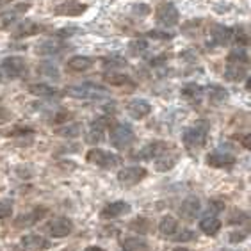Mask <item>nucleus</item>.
<instances>
[{
	"mask_svg": "<svg viewBox=\"0 0 251 251\" xmlns=\"http://www.w3.org/2000/svg\"><path fill=\"white\" fill-rule=\"evenodd\" d=\"M66 95L77 100H101L107 98L109 93L101 86L97 84H80V86H70L66 87Z\"/></svg>",
	"mask_w": 251,
	"mask_h": 251,
	"instance_id": "nucleus-1",
	"label": "nucleus"
},
{
	"mask_svg": "<svg viewBox=\"0 0 251 251\" xmlns=\"http://www.w3.org/2000/svg\"><path fill=\"white\" fill-rule=\"evenodd\" d=\"M87 162H91V164L98 166V168H103V169H112L116 168L120 164V157L111 151H105V150H98V148H91V150L87 151L86 155Z\"/></svg>",
	"mask_w": 251,
	"mask_h": 251,
	"instance_id": "nucleus-2",
	"label": "nucleus"
},
{
	"mask_svg": "<svg viewBox=\"0 0 251 251\" xmlns=\"http://www.w3.org/2000/svg\"><path fill=\"white\" fill-rule=\"evenodd\" d=\"M134 139H135V134H134V130H132V126H128V125L120 123V125H116L111 130V145L114 146V148H118V150L128 148V146L134 143Z\"/></svg>",
	"mask_w": 251,
	"mask_h": 251,
	"instance_id": "nucleus-3",
	"label": "nucleus"
},
{
	"mask_svg": "<svg viewBox=\"0 0 251 251\" xmlns=\"http://www.w3.org/2000/svg\"><path fill=\"white\" fill-rule=\"evenodd\" d=\"M157 24L162 25V27H175V25L178 24V9L175 7V4L171 2H166V4H160L157 7Z\"/></svg>",
	"mask_w": 251,
	"mask_h": 251,
	"instance_id": "nucleus-4",
	"label": "nucleus"
},
{
	"mask_svg": "<svg viewBox=\"0 0 251 251\" xmlns=\"http://www.w3.org/2000/svg\"><path fill=\"white\" fill-rule=\"evenodd\" d=\"M182 139H184V145L187 148H200V146L205 145V141H207V126L203 125H196V126H191L187 130L184 132L182 135Z\"/></svg>",
	"mask_w": 251,
	"mask_h": 251,
	"instance_id": "nucleus-5",
	"label": "nucleus"
},
{
	"mask_svg": "<svg viewBox=\"0 0 251 251\" xmlns=\"http://www.w3.org/2000/svg\"><path fill=\"white\" fill-rule=\"evenodd\" d=\"M146 175H148V171H146L145 168H141V166H130V168L121 169L120 173H118V182H120L121 185H125V187H130V185L139 184Z\"/></svg>",
	"mask_w": 251,
	"mask_h": 251,
	"instance_id": "nucleus-6",
	"label": "nucleus"
},
{
	"mask_svg": "<svg viewBox=\"0 0 251 251\" xmlns=\"http://www.w3.org/2000/svg\"><path fill=\"white\" fill-rule=\"evenodd\" d=\"M2 70L7 77L11 78H20L27 72V63H25L24 57L20 55H11V57H5L2 61Z\"/></svg>",
	"mask_w": 251,
	"mask_h": 251,
	"instance_id": "nucleus-7",
	"label": "nucleus"
},
{
	"mask_svg": "<svg viewBox=\"0 0 251 251\" xmlns=\"http://www.w3.org/2000/svg\"><path fill=\"white\" fill-rule=\"evenodd\" d=\"M166 151H168V145L164 141H153V143H148L146 146H143L135 153V159H157L159 155L166 153Z\"/></svg>",
	"mask_w": 251,
	"mask_h": 251,
	"instance_id": "nucleus-8",
	"label": "nucleus"
},
{
	"mask_svg": "<svg viewBox=\"0 0 251 251\" xmlns=\"http://www.w3.org/2000/svg\"><path fill=\"white\" fill-rule=\"evenodd\" d=\"M130 212V205L126 201H112L109 205L103 207V210L100 212L101 219H116L120 216H125V214Z\"/></svg>",
	"mask_w": 251,
	"mask_h": 251,
	"instance_id": "nucleus-9",
	"label": "nucleus"
},
{
	"mask_svg": "<svg viewBox=\"0 0 251 251\" xmlns=\"http://www.w3.org/2000/svg\"><path fill=\"white\" fill-rule=\"evenodd\" d=\"M126 112L130 114V118L134 120H143L151 112V105L148 100H143V98H135L132 100L128 105H126Z\"/></svg>",
	"mask_w": 251,
	"mask_h": 251,
	"instance_id": "nucleus-10",
	"label": "nucleus"
},
{
	"mask_svg": "<svg viewBox=\"0 0 251 251\" xmlns=\"http://www.w3.org/2000/svg\"><path fill=\"white\" fill-rule=\"evenodd\" d=\"M49 232L52 237H66L73 232V223L68 218H57L49 223Z\"/></svg>",
	"mask_w": 251,
	"mask_h": 251,
	"instance_id": "nucleus-11",
	"label": "nucleus"
},
{
	"mask_svg": "<svg viewBox=\"0 0 251 251\" xmlns=\"http://www.w3.org/2000/svg\"><path fill=\"white\" fill-rule=\"evenodd\" d=\"M200 210H201V205H200V200L196 198V196H191V198L184 200V201H182V207L178 208L180 218L185 219V221H193Z\"/></svg>",
	"mask_w": 251,
	"mask_h": 251,
	"instance_id": "nucleus-12",
	"label": "nucleus"
},
{
	"mask_svg": "<svg viewBox=\"0 0 251 251\" xmlns=\"http://www.w3.org/2000/svg\"><path fill=\"white\" fill-rule=\"evenodd\" d=\"M22 246H24L25 250H30V251H41V250L50 248V242L41 235L29 233V235L22 237Z\"/></svg>",
	"mask_w": 251,
	"mask_h": 251,
	"instance_id": "nucleus-13",
	"label": "nucleus"
},
{
	"mask_svg": "<svg viewBox=\"0 0 251 251\" xmlns=\"http://www.w3.org/2000/svg\"><path fill=\"white\" fill-rule=\"evenodd\" d=\"M207 164L212 168H232L235 164V157L230 153H223V151H216L207 157Z\"/></svg>",
	"mask_w": 251,
	"mask_h": 251,
	"instance_id": "nucleus-14",
	"label": "nucleus"
},
{
	"mask_svg": "<svg viewBox=\"0 0 251 251\" xmlns=\"http://www.w3.org/2000/svg\"><path fill=\"white\" fill-rule=\"evenodd\" d=\"M45 214H47V208H34L32 212L29 214H22L18 219L15 221V225L18 228H27V226H32V225H36V223L39 221V219L43 218Z\"/></svg>",
	"mask_w": 251,
	"mask_h": 251,
	"instance_id": "nucleus-15",
	"label": "nucleus"
},
{
	"mask_svg": "<svg viewBox=\"0 0 251 251\" xmlns=\"http://www.w3.org/2000/svg\"><path fill=\"white\" fill-rule=\"evenodd\" d=\"M225 77H226L228 80H232V82H241V80H244V78L248 77L246 64L230 63L226 68V72H225Z\"/></svg>",
	"mask_w": 251,
	"mask_h": 251,
	"instance_id": "nucleus-16",
	"label": "nucleus"
},
{
	"mask_svg": "<svg viewBox=\"0 0 251 251\" xmlns=\"http://www.w3.org/2000/svg\"><path fill=\"white\" fill-rule=\"evenodd\" d=\"M103 128H105L103 118L93 121L91 128H89V132H87V135H86L87 143H89V145H98V143H101V139H103Z\"/></svg>",
	"mask_w": 251,
	"mask_h": 251,
	"instance_id": "nucleus-17",
	"label": "nucleus"
},
{
	"mask_svg": "<svg viewBox=\"0 0 251 251\" xmlns=\"http://www.w3.org/2000/svg\"><path fill=\"white\" fill-rule=\"evenodd\" d=\"M121 248L125 251H150V246L141 237H126L121 241Z\"/></svg>",
	"mask_w": 251,
	"mask_h": 251,
	"instance_id": "nucleus-18",
	"label": "nucleus"
},
{
	"mask_svg": "<svg viewBox=\"0 0 251 251\" xmlns=\"http://www.w3.org/2000/svg\"><path fill=\"white\" fill-rule=\"evenodd\" d=\"M93 66V59L86 57V55H73L70 61H68V70L72 72H87L89 68Z\"/></svg>",
	"mask_w": 251,
	"mask_h": 251,
	"instance_id": "nucleus-19",
	"label": "nucleus"
},
{
	"mask_svg": "<svg viewBox=\"0 0 251 251\" xmlns=\"http://www.w3.org/2000/svg\"><path fill=\"white\" fill-rule=\"evenodd\" d=\"M86 11V5L78 4V2H66V4H61L55 9V15H63V16H78Z\"/></svg>",
	"mask_w": 251,
	"mask_h": 251,
	"instance_id": "nucleus-20",
	"label": "nucleus"
},
{
	"mask_svg": "<svg viewBox=\"0 0 251 251\" xmlns=\"http://www.w3.org/2000/svg\"><path fill=\"white\" fill-rule=\"evenodd\" d=\"M221 221H219L216 216H207V218H203L200 221V230L203 233H207V235H216V233L221 230Z\"/></svg>",
	"mask_w": 251,
	"mask_h": 251,
	"instance_id": "nucleus-21",
	"label": "nucleus"
},
{
	"mask_svg": "<svg viewBox=\"0 0 251 251\" xmlns=\"http://www.w3.org/2000/svg\"><path fill=\"white\" fill-rule=\"evenodd\" d=\"M159 232L164 237H171L173 239L175 233L178 232V223H176V219L173 216H164L159 223Z\"/></svg>",
	"mask_w": 251,
	"mask_h": 251,
	"instance_id": "nucleus-22",
	"label": "nucleus"
},
{
	"mask_svg": "<svg viewBox=\"0 0 251 251\" xmlns=\"http://www.w3.org/2000/svg\"><path fill=\"white\" fill-rule=\"evenodd\" d=\"M232 29H228V27H221V25H216L210 34V38L216 45H228L230 43V39H232Z\"/></svg>",
	"mask_w": 251,
	"mask_h": 251,
	"instance_id": "nucleus-23",
	"label": "nucleus"
},
{
	"mask_svg": "<svg viewBox=\"0 0 251 251\" xmlns=\"http://www.w3.org/2000/svg\"><path fill=\"white\" fill-rule=\"evenodd\" d=\"M64 50V45L59 43V41H53V39H49V41H43V43L38 45V53L41 55H57Z\"/></svg>",
	"mask_w": 251,
	"mask_h": 251,
	"instance_id": "nucleus-24",
	"label": "nucleus"
},
{
	"mask_svg": "<svg viewBox=\"0 0 251 251\" xmlns=\"http://www.w3.org/2000/svg\"><path fill=\"white\" fill-rule=\"evenodd\" d=\"M39 32H41V25L27 20V22L18 25V29L15 30V36L16 38H25V36H34V34H39Z\"/></svg>",
	"mask_w": 251,
	"mask_h": 251,
	"instance_id": "nucleus-25",
	"label": "nucleus"
},
{
	"mask_svg": "<svg viewBox=\"0 0 251 251\" xmlns=\"http://www.w3.org/2000/svg\"><path fill=\"white\" fill-rule=\"evenodd\" d=\"M176 160H178V155L173 153V155H159L157 157V162H155V168L159 169V171H168L171 169L175 164H176Z\"/></svg>",
	"mask_w": 251,
	"mask_h": 251,
	"instance_id": "nucleus-26",
	"label": "nucleus"
},
{
	"mask_svg": "<svg viewBox=\"0 0 251 251\" xmlns=\"http://www.w3.org/2000/svg\"><path fill=\"white\" fill-rule=\"evenodd\" d=\"M29 93H32L36 97H53L57 93V89L49 86V84H30Z\"/></svg>",
	"mask_w": 251,
	"mask_h": 251,
	"instance_id": "nucleus-27",
	"label": "nucleus"
},
{
	"mask_svg": "<svg viewBox=\"0 0 251 251\" xmlns=\"http://www.w3.org/2000/svg\"><path fill=\"white\" fill-rule=\"evenodd\" d=\"M27 9H29V4H16V5H13L9 11H5L4 15H0V20H2V22H9V20H15L16 16L24 15Z\"/></svg>",
	"mask_w": 251,
	"mask_h": 251,
	"instance_id": "nucleus-28",
	"label": "nucleus"
},
{
	"mask_svg": "<svg viewBox=\"0 0 251 251\" xmlns=\"http://www.w3.org/2000/svg\"><path fill=\"white\" fill-rule=\"evenodd\" d=\"M82 134V125L80 123H70V125L57 128V135H64V137H75V135Z\"/></svg>",
	"mask_w": 251,
	"mask_h": 251,
	"instance_id": "nucleus-29",
	"label": "nucleus"
},
{
	"mask_svg": "<svg viewBox=\"0 0 251 251\" xmlns=\"http://www.w3.org/2000/svg\"><path fill=\"white\" fill-rule=\"evenodd\" d=\"M105 82L111 84V86H125L126 82H128V77L126 75H123V73H107L105 75Z\"/></svg>",
	"mask_w": 251,
	"mask_h": 251,
	"instance_id": "nucleus-30",
	"label": "nucleus"
},
{
	"mask_svg": "<svg viewBox=\"0 0 251 251\" xmlns=\"http://www.w3.org/2000/svg\"><path fill=\"white\" fill-rule=\"evenodd\" d=\"M248 53L244 52L242 49H237L230 53V57H228V63H239V64H248Z\"/></svg>",
	"mask_w": 251,
	"mask_h": 251,
	"instance_id": "nucleus-31",
	"label": "nucleus"
},
{
	"mask_svg": "<svg viewBox=\"0 0 251 251\" xmlns=\"http://www.w3.org/2000/svg\"><path fill=\"white\" fill-rule=\"evenodd\" d=\"M208 97H210V100L212 101H223V100H226L228 97V93L223 89V87H210V91H208Z\"/></svg>",
	"mask_w": 251,
	"mask_h": 251,
	"instance_id": "nucleus-32",
	"label": "nucleus"
},
{
	"mask_svg": "<svg viewBox=\"0 0 251 251\" xmlns=\"http://www.w3.org/2000/svg\"><path fill=\"white\" fill-rule=\"evenodd\" d=\"M13 214V201L9 200H0V219H7Z\"/></svg>",
	"mask_w": 251,
	"mask_h": 251,
	"instance_id": "nucleus-33",
	"label": "nucleus"
},
{
	"mask_svg": "<svg viewBox=\"0 0 251 251\" xmlns=\"http://www.w3.org/2000/svg\"><path fill=\"white\" fill-rule=\"evenodd\" d=\"M130 49L134 53H143V52H146V49H148V43H146L145 39H135V41L130 43Z\"/></svg>",
	"mask_w": 251,
	"mask_h": 251,
	"instance_id": "nucleus-34",
	"label": "nucleus"
},
{
	"mask_svg": "<svg viewBox=\"0 0 251 251\" xmlns=\"http://www.w3.org/2000/svg\"><path fill=\"white\" fill-rule=\"evenodd\" d=\"M182 95H184V97H200V95H201V87L196 86V84L185 86L184 89H182Z\"/></svg>",
	"mask_w": 251,
	"mask_h": 251,
	"instance_id": "nucleus-35",
	"label": "nucleus"
},
{
	"mask_svg": "<svg viewBox=\"0 0 251 251\" xmlns=\"http://www.w3.org/2000/svg\"><path fill=\"white\" fill-rule=\"evenodd\" d=\"M148 226H150V225H148V219H146V218H137L130 225V228H134V230H139V232H146V230H148Z\"/></svg>",
	"mask_w": 251,
	"mask_h": 251,
	"instance_id": "nucleus-36",
	"label": "nucleus"
},
{
	"mask_svg": "<svg viewBox=\"0 0 251 251\" xmlns=\"http://www.w3.org/2000/svg\"><path fill=\"white\" fill-rule=\"evenodd\" d=\"M176 233H178V235H175L173 239L178 242H187L194 239V232H191V230H182V232H176Z\"/></svg>",
	"mask_w": 251,
	"mask_h": 251,
	"instance_id": "nucleus-37",
	"label": "nucleus"
},
{
	"mask_svg": "<svg viewBox=\"0 0 251 251\" xmlns=\"http://www.w3.org/2000/svg\"><path fill=\"white\" fill-rule=\"evenodd\" d=\"M39 72L45 73L47 77H52V78H59V72L55 66H41L39 68Z\"/></svg>",
	"mask_w": 251,
	"mask_h": 251,
	"instance_id": "nucleus-38",
	"label": "nucleus"
},
{
	"mask_svg": "<svg viewBox=\"0 0 251 251\" xmlns=\"http://www.w3.org/2000/svg\"><path fill=\"white\" fill-rule=\"evenodd\" d=\"M235 38H237V43H239V47H246V45L250 43V36H248V32L237 30Z\"/></svg>",
	"mask_w": 251,
	"mask_h": 251,
	"instance_id": "nucleus-39",
	"label": "nucleus"
},
{
	"mask_svg": "<svg viewBox=\"0 0 251 251\" xmlns=\"http://www.w3.org/2000/svg\"><path fill=\"white\" fill-rule=\"evenodd\" d=\"M146 36H148V38H151V39H169V38H171V34L162 32V30H150Z\"/></svg>",
	"mask_w": 251,
	"mask_h": 251,
	"instance_id": "nucleus-40",
	"label": "nucleus"
},
{
	"mask_svg": "<svg viewBox=\"0 0 251 251\" xmlns=\"http://www.w3.org/2000/svg\"><path fill=\"white\" fill-rule=\"evenodd\" d=\"M73 32H80V30L75 29V27H70V29H61V30H57L59 36H73Z\"/></svg>",
	"mask_w": 251,
	"mask_h": 251,
	"instance_id": "nucleus-41",
	"label": "nucleus"
},
{
	"mask_svg": "<svg viewBox=\"0 0 251 251\" xmlns=\"http://www.w3.org/2000/svg\"><path fill=\"white\" fill-rule=\"evenodd\" d=\"M7 120H11L9 111H5V109H2V107H0V123H5Z\"/></svg>",
	"mask_w": 251,
	"mask_h": 251,
	"instance_id": "nucleus-42",
	"label": "nucleus"
},
{
	"mask_svg": "<svg viewBox=\"0 0 251 251\" xmlns=\"http://www.w3.org/2000/svg\"><path fill=\"white\" fill-rule=\"evenodd\" d=\"M210 208H212L214 212H221L223 208H225V205L221 201H210Z\"/></svg>",
	"mask_w": 251,
	"mask_h": 251,
	"instance_id": "nucleus-43",
	"label": "nucleus"
},
{
	"mask_svg": "<svg viewBox=\"0 0 251 251\" xmlns=\"http://www.w3.org/2000/svg\"><path fill=\"white\" fill-rule=\"evenodd\" d=\"M141 7H134V13H141V15H146L150 13V7H146V4H139Z\"/></svg>",
	"mask_w": 251,
	"mask_h": 251,
	"instance_id": "nucleus-44",
	"label": "nucleus"
},
{
	"mask_svg": "<svg viewBox=\"0 0 251 251\" xmlns=\"http://www.w3.org/2000/svg\"><path fill=\"white\" fill-rule=\"evenodd\" d=\"M242 145H244L246 150H250V134H246L244 137H242Z\"/></svg>",
	"mask_w": 251,
	"mask_h": 251,
	"instance_id": "nucleus-45",
	"label": "nucleus"
},
{
	"mask_svg": "<svg viewBox=\"0 0 251 251\" xmlns=\"http://www.w3.org/2000/svg\"><path fill=\"white\" fill-rule=\"evenodd\" d=\"M84 251H105V250H101V248H98V246H87Z\"/></svg>",
	"mask_w": 251,
	"mask_h": 251,
	"instance_id": "nucleus-46",
	"label": "nucleus"
},
{
	"mask_svg": "<svg viewBox=\"0 0 251 251\" xmlns=\"http://www.w3.org/2000/svg\"><path fill=\"white\" fill-rule=\"evenodd\" d=\"M11 2H13V0H0V9L5 7V5H11Z\"/></svg>",
	"mask_w": 251,
	"mask_h": 251,
	"instance_id": "nucleus-47",
	"label": "nucleus"
},
{
	"mask_svg": "<svg viewBox=\"0 0 251 251\" xmlns=\"http://www.w3.org/2000/svg\"><path fill=\"white\" fill-rule=\"evenodd\" d=\"M175 251H191V250H187V248H176Z\"/></svg>",
	"mask_w": 251,
	"mask_h": 251,
	"instance_id": "nucleus-48",
	"label": "nucleus"
}]
</instances>
